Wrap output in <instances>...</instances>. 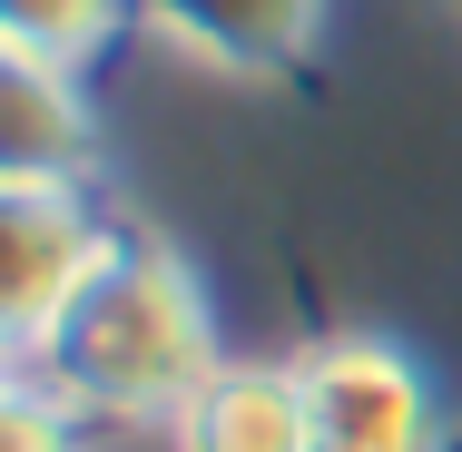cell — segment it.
Instances as JSON below:
<instances>
[{"label":"cell","instance_id":"6da1fadb","mask_svg":"<svg viewBox=\"0 0 462 452\" xmlns=\"http://www.w3.org/2000/svg\"><path fill=\"white\" fill-rule=\"evenodd\" d=\"M20 364L89 423H158V413L178 423L187 393L226 355H217V315H207V285L187 275V256L118 236L98 275L69 295V315Z\"/></svg>","mask_w":462,"mask_h":452},{"label":"cell","instance_id":"52a82bcc","mask_svg":"<svg viewBox=\"0 0 462 452\" xmlns=\"http://www.w3.org/2000/svg\"><path fill=\"white\" fill-rule=\"evenodd\" d=\"M128 10L138 0H0V50H30L50 69H89Z\"/></svg>","mask_w":462,"mask_h":452},{"label":"cell","instance_id":"ba28073f","mask_svg":"<svg viewBox=\"0 0 462 452\" xmlns=\"http://www.w3.org/2000/svg\"><path fill=\"white\" fill-rule=\"evenodd\" d=\"M79 423H89V413H69V403L20 364V383H10V403H0V452H79Z\"/></svg>","mask_w":462,"mask_h":452},{"label":"cell","instance_id":"277c9868","mask_svg":"<svg viewBox=\"0 0 462 452\" xmlns=\"http://www.w3.org/2000/svg\"><path fill=\"white\" fill-rule=\"evenodd\" d=\"M148 30H168L187 60L207 69H236V79H276L315 50L325 30V0H138Z\"/></svg>","mask_w":462,"mask_h":452},{"label":"cell","instance_id":"3957f363","mask_svg":"<svg viewBox=\"0 0 462 452\" xmlns=\"http://www.w3.org/2000/svg\"><path fill=\"white\" fill-rule=\"evenodd\" d=\"M295 383H305L315 452H443L423 374L383 335H325L315 355H295Z\"/></svg>","mask_w":462,"mask_h":452},{"label":"cell","instance_id":"7a4b0ae2","mask_svg":"<svg viewBox=\"0 0 462 452\" xmlns=\"http://www.w3.org/2000/svg\"><path fill=\"white\" fill-rule=\"evenodd\" d=\"M108 246L118 236L98 226L79 178H0V335H10V355H30L69 315V295L98 275Z\"/></svg>","mask_w":462,"mask_h":452},{"label":"cell","instance_id":"8992f818","mask_svg":"<svg viewBox=\"0 0 462 452\" xmlns=\"http://www.w3.org/2000/svg\"><path fill=\"white\" fill-rule=\"evenodd\" d=\"M89 168V98L79 69L0 50V178H79Z\"/></svg>","mask_w":462,"mask_h":452},{"label":"cell","instance_id":"9c48e42d","mask_svg":"<svg viewBox=\"0 0 462 452\" xmlns=\"http://www.w3.org/2000/svg\"><path fill=\"white\" fill-rule=\"evenodd\" d=\"M443 452H462V433H443Z\"/></svg>","mask_w":462,"mask_h":452},{"label":"cell","instance_id":"5b68a950","mask_svg":"<svg viewBox=\"0 0 462 452\" xmlns=\"http://www.w3.org/2000/svg\"><path fill=\"white\" fill-rule=\"evenodd\" d=\"M178 452H315L295 364H217L178 413Z\"/></svg>","mask_w":462,"mask_h":452}]
</instances>
